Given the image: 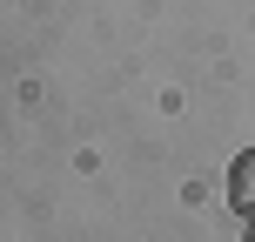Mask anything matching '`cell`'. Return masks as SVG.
Listing matches in <instances>:
<instances>
[{"instance_id":"6da1fadb","label":"cell","mask_w":255,"mask_h":242,"mask_svg":"<svg viewBox=\"0 0 255 242\" xmlns=\"http://www.w3.org/2000/svg\"><path fill=\"white\" fill-rule=\"evenodd\" d=\"M229 202L235 209H255V148H242L229 162Z\"/></svg>"},{"instance_id":"7a4b0ae2","label":"cell","mask_w":255,"mask_h":242,"mask_svg":"<svg viewBox=\"0 0 255 242\" xmlns=\"http://www.w3.org/2000/svg\"><path fill=\"white\" fill-rule=\"evenodd\" d=\"M242 242H255V216H249V229H242Z\"/></svg>"}]
</instances>
